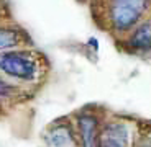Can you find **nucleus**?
<instances>
[{
	"label": "nucleus",
	"mask_w": 151,
	"mask_h": 147,
	"mask_svg": "<svg viewBox=\"0 0 151 147\" xmlns=\"http://www.w3.org/2000/svg\"><path fill=\"white\" fill-rule=\"evenodd\" d=\"M0 72L15 80L35 82L40 75V64L28 51H4L0 53Z\"/></svg>",
	"instance_id": "f257e3e1"
},
{
	"label": "nucleus",
	"mask_w": 151,
	"mask_h": 147,
	"mask_svg": "<svg viewBox=\"0 0 151 147\" xmlns=\"http://www.w3.org/2000/svg\"><path fill=\"white\" fill-rule=\"evenodd\" d=\"M146 0H113L110 7V21L117 31H128L141 18Z\"/></svg>",
	"instance_id": "f03ea898"
},
{
	"label": "nucleus",
	"mask_w": 151,
	"mask_h": 147,
	"mask_svg": "<svg viewBox=\"0 0 151 147\" xmlns=\"http://www.w3.org/2000/svg\"><path fill=\"white\" fill-rule=\"evenodd\" d=\"M128 129L122 123H109L99 134L97 147H127Z\"/></svg>",
	"instance_id": "7ed1b4c3"
},
{
	"label": "nucleus",
	"mask_w": 151,
	"mask_h": 147,
	"mask_svg": "<svg viewBox=\"0 0 151 147\" xmlns=\"http://www.w3.org/2000/svg\"><path fill=\"white\" fill-rule=\"evenodd\" d=\"M77 124H79V137L82 147H97V118L91 113H84L77 118Z\"/></svg>",
	"instance_id": "20e7f679"
},
{
	"label": "nucleus",
	"mask_w": 151,
	"mask_h": 147,
	"mask_svg": "<svg viewBox=\"0 0 151 147\" xmlns=\"http://www.w3.org/2000/svg\"><path fill=\"white\" fill-rule=\"evenodd\" d=\"M46 144L49 147H77L71 126L56 124L46 134Z\"/></svg>",
	"instance_id": "39448f33"
},
{
	"label": "nucleus",
	"mask_w": 151,
	"mask_h": 147,
	"mask_svg": "<svg viewBox=\"0 0 151 147\" xmlns=\"http://www.w3.org/2000/svg\"><path fill=\"white\" fill-rule=\"evenodd\" d=\"M128 44L133 51L148 53L151 51V21H145L132 33Z\"/></svg>",
	"instance_id": "423d86ee"
},
{
	"label": "nucleus",
	"mask_w": 151,
	"mask_h": 147,
	"mask_svg": "<svg viewBox=\"0 0 151 147\" xmlns=\"http://www.w3.org/2000/svg\"><path fill=\"white\" fill-rule=\"evenodd\" d=\"M23 33L20 28L15 26H0V53L10 51L22 44Z\"/></svg>",
	"instance_id": "0eeeda50"
},
{
	"label": "nucleus",
	"mask_w": 151,
	"mask_h": 147,
	"mask_svg": "<svg viewBox=\"0 0 151 147\" xmlns=\"http://www.w3.org/2000/svg\"><path fill=\"white\" fill-rule=\"evenodd\" d=\"M13 92H15V87H13L12 83H8L5 79H2V77H0V98L12 97V95H13Z\"/></svg>",
	"instance_id": "6e6552de"
}]
</instances>
